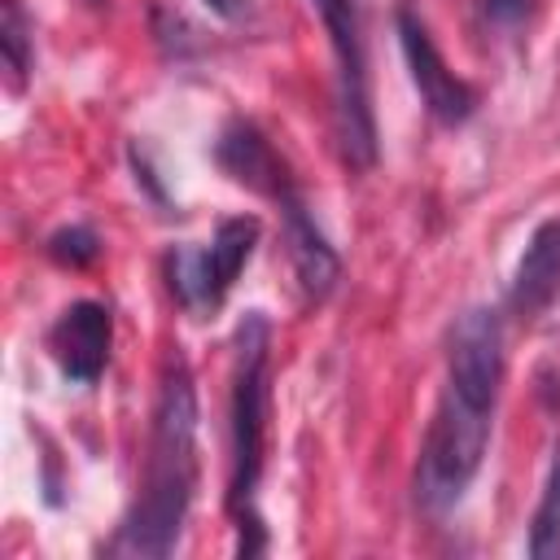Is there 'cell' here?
<instances>
[{"mask_svg":"<svg viewBox=\"0 0 560 560\" xmlns=\"http://www.w3.org/2000/svg\"><path fill=\"white\" fill-rule=\"evenodd\" d=\"M503 385V324L490 306H472L455 319L446 341V381L420 446L416 499L429 512H446L472 486L486 446L490 416Z\"/></svg>","mask_w":560,"mask_h":560,"instance_id":"6da1fadb","label":"cell"},{"mask_svg":"<svg viewBox=\"0 0 560 560\" xmlns=\"http://www.w3.org/2000/svg\"><path fill=\"white\" fill-rule=\"evenodd\" d=\"M197 490V385L184 354H171L158 381L153 429L144 477L136 490L131 512L118 529V551L131 556H166L179 542L184 516Z\"/></svg>","mask_w":560,"mask_h":560,"instance_id":"7a4b0ae2","label":"cell"},{"mask_svg":"<svg viewBox=\"0 0 560 560\" xmlns=\"http://www.w3.org/2000/svg\"><path fill=\"white\" fill-rule=\"evenodd\" d=\"M267 359H271V324L262 311H249L236 328V354H232V472H228V512L236 516L241 538L258 534L262 521L254 512L258 477H262V451H267V411H271V385H267Z\"/></svg>","mask_w":560,"mask_h":560,"instance_id":"3957f363","label":"cell"},{"mask_svg":"<svg viewBox=\"0 0 560 560\" xmlns=\"http://www.w3.org/2000/svg\"><path fill=\"white\" fill-rule=\"evenodd\" d=\"M328 48L337 61V140L350 166L368 171L376 162V114H372V79H368V44L359 0H311Z\"/></svg>","mask_w":560,"mask_h":560,"instance_id":"277c9868","label":"cell"},{"mask_svg":"<svg viewBox=\"0 0 560 560\" xmlns=\"http://www.w3.org/2000/svg\"><path fill=\"white\" fill-rule=\"evenodd\" d=\"M258 219L254 214H236L223 219L210 236V245H184L166 254V284L175 293L179 306L188 311H214L228 289L236 284L241 267L249 262L254 245H258Z\"/></svg>","mask_w":560,"mask_h":560,"instance_id":"5b68a950","label":"cell"},{"mask_svg":"<svg viewBox=\"0 0 560 560\" xmlns=\"http://www.w3.org/2000/svg\"><path fill=\"white\" fill-rule=\"evenodd\" d=\"M394 22H398V44H402V57H407L411 83L420 88L424 109H429L442 127H459V122H468L472 109H477V88H472L468 79H459V74L442 61L438 44L429 39L424 22H420L411 9H398Z\"/></svg>","mask_w":560,"mask_h":560,"instance_id":"8992f818","label":"cell"},{"mask_svg":"<svg viewBox=\"0 0 560 560\" xmlns=\"http://www.w3.org/2000/svg\"><path fill=\"white\" fill-rule=\"evenodd\" d=\"M109 341H114V319L109 306L101 302H74L48 328V354L61 368V376L74 385H92L105 372Z\"/></svg>","mask_w":560,"mask_h":560,"instance_id":"52a82bcc","label":"cell"},{"mask_svg":"<svg viewBox=\"0 0 560 560\" xmlns=\"http://www.w3.org/2000/svg\"><path fill=\"white\" fill-rule=\"evenodd\" d=\"M280 214H284V245H289V258H293V271H298V284L306 298H328V289L337 284L341 276V258L337 249L328 245V236L319 232V223L311 219L306 201L298 188H284L276 197Z\"/></svg>","mask_w":560,"mask_h":560,"instance_id":"ba28073f","label":"cell"},{"mask_svg":"<svg viewBox=\"0 0 560 560\" xmlns=\"http://www.w3.org/2000/svg\"><path fill=\"white\" fill-rule=\"evenodd\" d=\"M560 298V219H547L534 228L525 254L516 258L512 284H508V306L521 319L542 315Z\"/></svg>","mask_w":560,"mask_h":560,"instance_id":"9c48e42d","label":"cell"},{"mask_svg":"<svg viewBox=\"0 0 560 560\" xmlns=\"http://www.w3.org/2000/svg\"><path fill=\"white\" fill-rule=\"evenodd\" d=\"M214 162H219L236 184H245V188H254V192H262V197H271V201H276L284 188H293L289 166L276 158V149L267 144V136H262L254 122H245V118H236V122L223 127V136H219V144H214Z\"/></svg>","mask_w":560,"mask_h":560,"instance_id":"30bf717a","label":"cell"},{"mask_svg":"<svg viewBox=\"0 0 560 560\" xmlns=\"http://www.w3.org/2000/svg\"><path fill=\"white\" fill-rule=\"evenodd\" d=\"M525 551H529V556H538V560L560 556V451H556V459H551V468H547L542 499H538V508H534Z\"/></svg>","mask_w":560,"mask_h":560,"instance_id":"8fae6325","label":"cell"},{"mask_svg":"<svg viewBox=\"0 0 560 560\" xmlns=\"http://www.w3.org/2000/svg\"><path fill=\"white\" fill-rule=\"evenodd\" d=\"M0 48H4V66L13 74V88L26 83L31 74V26L18 0H4V26H0Z\"/></svg>","mask_w":560,"mask_h":560,"instance_id":"7c38bea8","label":"cell"},{"mask_svg":"<svg viewBox=\"0 0 560 560\" xmlns=\"http://www.w3.org/2000/svg\"><path fill=\"white\" fill-rule=\"evenodd\" d=\"M96 254H101V241H96V232L83 228V223L61 228V232L48 236V258L61 262V267H88Z\"/></svg>","mask_w":560,"mask_h":560,"instance_id":"4fadbf2b","label":"cell"},{"mask_svg":"<svg viewBox=\"0 0 560 560\" xmlns=\"http://www.w3.org/2000/svg\"><path fill=\"white\" fill-rule=\"evenodd\" d=\"M481 9L494 26H516L529 13V0H481Z\"/></svg>","mask_w":560,"mask_h":560,"instance_id":"5bb4252c","label":"cell"},{"mask_svg":"<svg viewBox=\"0 0 560 560\" xmlns=\"http://www.w3.org/2000/svg\"><path fill=\"white\" fill-rule=\"evenodd\" d=\"M201 4H206L210 13H219V18H228V22L245 13V0H201Z\"/></svg>","mask_w":560,"mask_h":560,"instance_id":"9a60e30c","label":"cell"}]
</instances>
